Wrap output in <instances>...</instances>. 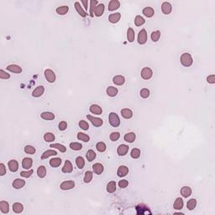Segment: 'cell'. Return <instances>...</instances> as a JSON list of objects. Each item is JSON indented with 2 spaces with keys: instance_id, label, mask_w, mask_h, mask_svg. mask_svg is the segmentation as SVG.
Listing matches in <instances>:
<instances>
[{
  "instance_id": "cell-1",
  "label": "cell",
  "mask_w": 215,
  "mask_h": 215,
  "mask_svg": "<svg viewBox=\"0 0 215 215\" xmlns=\"http://www.w3.org/2000/svg\"><path fill=\"white\" fill-rule=\"evenodd\" d=\"M180 62H181V64L183 66L189 67L193 63V59L192 57L191 54L186 52V53H183L182 56H181V57H180Z\"/></svg>"
},
{
  "instance_id": "cell-2",
  "label": "cell",
  "mask_w": 215,
  "mask_h": 215,
  "mask_svg": "<svg viewBox=\"0 0 215 215\" xmlns=\"http://www.w3.org/2000/svg\"><path fill=\"white\" fill-rule=\"evenodd\" d=\"M108 122L112 127L117 128L120 125V119L116 113L111 112L108 115Z\"/></svg>"
},
{
  "instance_id": "cell-3",
  "label": "cell",
  "mask_w": 215,
  "mask_h": 215,
  "mask_svg": "<svg viewBox=\"0 0 215 215\" xmlns=\"http://www.w3.org/2000/svg\"><path fill=\"white\" fill-rule=\"evenodd\" d=\"M44 75H45V77L48 83H55L57 77H56V73L54 72V71H52L51 69H45L44 72Z\"/></svg>"
},
{
  "instance_id": "cell-4",
  "label": "cell",
  "mask_w": 215,
  "mask_h": 215,
  "mask_svg": "<svg viewBox=\"0 0 215 215\" xmlns=\"http://www.w3.org/2000/svg\"><path fill=\"white\" fill-rule=\"evenodd\" d=\"M87 119L91 122L92 124L94 127H101L103 124V120L100 118H98V117H94V116L88 114V115H87Z\"/></svg>"
},
{
  "instance_id": "cell-5",
  "label": "cell",
  "mask_w": 215,
  "mask_h": 215,
  "mask_svg": "<svg viewBox=\"0 0 215 215\" xmlns=\"http://www.w3.org/2000/svg\"><path fill=\"white\" fill-rule=\"evenodd\" d=\"M141 76L144 80H150L153 76V71L150 67H144L141 70Z\"/></svg>"
},
{
  "instance_id": "cell-6",
  "label": "cell",
  "mask_w": 215,
  "mask_h": 215,
  "mask_svg": "<svg viewBox=\"0 0 215 215\" xmlns=\"http://www.w3.org/2000/svg\"><path fill=\"white\" fill-rule=\"evenodd\" d=\"M138 43L140 45H145L147 42V32L145 29H142L138 34Z\"/></svg>"
},
{
  "instance_id": "cell-7",
  "label": "cell",
  "mask_w": 215,
  "mask_h": 215,
  "mask_svg": "<svg viewBox=\"0 0 215 215\" xmlns=\"http://www.w3.org/2000/svg\"><path fill=\"white\" fill-rule=\"evenodd\" d=\"M75 185L76 184H75V182H73V181H64V182L61 183L60 188L63 191L71 190V189L74 188Z\"/></svg>"
},
{
  "instance_id": "cell-8",
  "label": "cell",
  "mask_w": 215,
  "mask_h": 215,
  "mask_svg": "<svg viewBox=\"0 0 215 215\" xmlns=\"http://www.w3.org/2000/svg\"><path fill=\"white\" fill-rule=\"evenodd\" d=\"M72 171H73V165L72 164V162L69 160H66L65 164L61 168V172L63 173H71L72 172Z\"/></svg>"
},
{
  "instance_id": "cell-9",
  "label": "cell",
  "mask_w": 215,
  "mask_h": 215,
  "mask_svg": "<svg viewBox=\"0 0 215 215\" xmlns=\"http://www.w3.org/2000/svg\"><path fill=\"white\" fill-rule=\"evenodd\" d=\"M130 147L127 145L122 144L120 145H119L118 149H117V153L119 156H124L128 152H129Z\"/></svg>"
},
{
  "instance_id": "cell-10",
  "label": "cell",
  "mask_w": 215,
  "mask_h": 215,
  "mask_svg": "<svg viewBox=\"0 0 215 215\" xmlns=\"http://www.w3.org/2000/svg\"><path fill=\"white\" fill-rule=\"evenodd\" d=\"M161 11L164 14H170L172 11V6L169 2H164L161 4Z\"/></svg>"
},
{
  "instance_id": "cell-11",
  "label": "cell",
  "mask_w": 215,
  "mask_h": 215,
  "mask_svg": "<svg viewBox=\"0 0 215 215\" xmlns=\"http://www.w3.org/2000/svg\"><path fill=\"white\" fill-rule=\"evenodd\" d=\"M129 173V168L126 165H120L117 170V175L119 177H124Z\"/></svg>"
},
{
  "instance_id": "cell-12",
  "label": "cell",
  "mask_w": 215,
  "mask_h": 215,
  "mask_svg": "<svg viewBox=\"0 0 215 215\" xmlns=\"http://www.w3.org/2000/svg\"><path fill=\"white\" fill-rule=\"evenodd\" d=\"M33 165V160L32 158L25 157L22 160V167L25 170H30Z\"/></svg>"
},
{
  "instance_id": "cell-13",
  "label": "cell",
  "mask_w": 215,
  "mask_h": 215,
  "mask_svg": "<svg viewBox=\"0 0 215 215\" xmlns=\"http://www.w3.org/2000/svg\"><path fill=\"white\" fill-rule=\"evenodd\" d=\"M8 166L11 172H16L19 170V162L16 160H10L8 162Z\"/></svg>"
},
{
  "instance_id": "cell-14",
  "label": "cell",
  "mask_w": 215,
  "mask_h": 215,
  "mask_svg": "<svg viewBox=\"0 0 215 215\" xmlns=\"http://www.w3.org/2000/svg\"><path fill=\"white\" fill-rule=\"evenodd\" d=\"M89 111L91 112L92 114L100 115L103 113V108L98 104H92L91 106L89 107Z\"/></svg>"
},
{
  "instance_id": "cell-15",
  "label": "cell",
  "mask_w": 215,
  "mask_h": 215,
  "mask_svg": "<svg viewBox=\"0 0 215 215\" xmlns=\"http://www.w3.org/2000/svg\"><path fill=\"white\" fill-rule=\"evenodd\" d=\"M104 9H105V6L103 3L98 4L94 10V15L96 17H101L104 13Z\"/></svg>"
},
{
  "instance_id": "cell-16",
  "label": "cell",
  "mask_w": 215,
  "mask_h": 215,
  "mask_svg": "<svg viewBox=\"0 0 215 215\" xmlns=\"http://www.w3.org/2000/svg\"><path fill=\"white\" fill-rule=\"evenodd\" d=\"M45 92V88L44 86H38L33 92H32V96L34 98H40Z\"/></svg>"
},
{
  "instance_id": "cell-17",
  "label": "cell",
  "mask_w": 215,
  "mask_h": 215,
  "mask_svg": "<svg viewBox=\"0 0 215 215\" xmlns=\"http://www.w3.org/2000/svg\"><path fill=\"white\" fill-rule=\"evenodd\" d=\"M104 171V167L101 163H95L92 165V172L96 175H101Z\"/></svg>"
},
{
  "instance_id": "cell-18",
  "label": "cell",
  "mask_w": 215,
  "mask_h": 215,
  "mask_svg": "<svg viewBox=\"0 0 215 215\" xmlns=\"http://www.w3.org/2000/svg\"><path fill=\"white\" fill-rule=\"evenodd\" d=\"M121 19V14L120 13H114V14H111L108 16V21L111 24H116L118 23Z\"/></svg>"
},
{
  "instance_id": "cell-19",
  "label": "cell",
  "mask_w": 215,
  "mask_h": 215,
  "mask_svg": "<svg viewBox=\"0 0 215 215\" xmlns=\"http://www.w3.org/2000/svg\"><path fill=\"white\" fill-rule=\"evenodd\" d=\"M113 83H114L117 86H122L125 83V78L124 76L121 75H117L113 77Z\"/></svg>"
},
{
  "instance_id": "cell-20",
  "label": "cell",
  "mask_w": 215,
  "mask_h": 215,
  "mask_svg": "<svg viewBox=\"0 0 215 215\" xmlns=\"http://www.w3.org/2000/svg\"><path fill=\"white\" fill-rule=\"evenodd\" d=\"M12 185H13V187L14 189H20L25 186V181L23 179H20V178H17L13 182Z\"/></svg>"
},
{
  "instance_id": "cell-21",
  "label": "cell",
  "mask_w": 215,
  "mask_h": 215,
  "mask_svg": "<svg viewBox=\"0 0 215 215\" xmlns=\"http://www.w3.org/2000/svg\"><path fill=\"white\" fill-rule=\"evenodd\" d=\"M57 155V152L55 150H47L45 152H43L41 155V160H45L50 156H55Z\"/></svg>"
},
{
  "instance_id": "cell-22",
  "label": "cell",
  "mask_w": 215,
  "mask_h": 215,
  "mask_svg": "<svg viewBox=\"0 0 215 215\" xmlns=\"http://www.w3.org/2000/svg\"><path fill=\"white\" fill-rule=\"evenodd\" d=\"M120 7V3L118 0H111L108 3V11H114Z\"/></svg>"
},
{
  "instance_id": "cell-23",
  "label": "cell",
  "mask_w": 215,
  "mask_h": 215,
  "mask_svg": "<svg viewBox=\"0 0 215 215\" xmlns=\"http://www.w3.org/2000/svg\"><path fill=\"white\" fill-rule=\"evenodd\" d=\"M7 70L9 71L10 72H13V73H21L22 72V68L18 65H15V64L8 65L7 66Z\"/></svg>"
},
{
  "instance_id": "cell-24",
  "label": "cell",
  "mask_w": 215,
  "mask_h": 215,
  "mask_svg": "<svg viewBox=\"0 0 215 215\" xmlns=\"http://www.w3.org/2000/svg\"><path fill=\"white\" fill-rule=\"evenodd\" d=\"M142 14L145 17H147V18H152L155 14V10H154V8H151V7H145V8H143Z\"/></svg>"
},
{
  "instance_id": "cell-25",
  "label": "cell",
  "mask_w": 215,
  "mask_h": 215,
  "mask_svg": "<svg viewBox=\"0 0 215 215\" xmlns=\"http://www.w3.org/2000/svg\"><path fill=\"white\" fill-rule=\"evenodd\" d=\"M121 115L125 119H130L133 117V112L130 108H123L121 110Z\"/></svg>"
},
{
  "instance_id": "cell-26",
  "label": "cell",
  "mask_w": 215,
  "mask_h": 215,
  "mask_svg": "<svg viewBox=\"0 0 215 215\" xmlns=\"http://www.w3.org/2000/svg\"><path fill=\"white\" fill-rule=\"evenodd\" d=\"M74 7L76 8V12L81 15V16L83 17V18H85V17L87 16V13H86V11L82 8V6H81V3H79V2H76L74 4Z\"/></svg>"
},
{
  "instance_id": "cell-27",
  "label": "cell",
  "mask_w": 215,
  "mask_h": 215,
  "mask_svg": "<svg viewBox=\"0 0 215 215\" xmlns=\"http://www.w3.org/2000/svg\"><path fill=\"white\" fill-rule=\"evenodd\" d=\"M181 195L185 198L190 197L192 195V188L189 187H187V186L182 187V189H181Z\"/></svg>"
},
{
  "instance_id": "cell-28",
  "label": "cell",
  "mask_w": 215,
  "mask_h": 215,
  "mask_svg": "<svg viewBox=\"0 0 215 215\" xmlns=\"http://www.w3.org/2000/svg\"><path fill=\"white\" fill-rule=\"evenodd\" d=\"M183 206H184V203L182 198H177L175 200L173 203V207L175 210H181L183 208Z\"/></svg>"
},
{
  "instance_id": "cell-29",
  "label": "cell",
  "mask_w": 215,
  "mask_h": 215,
  "mask_svg": "<svg viewBox=\"0 0 215 215\" xmlns=\"http://www.w3.org/2000/svg\"><path fill=\"white\" fill-rule=\"evenodd\" d=\"M136 139V134L134 132H130L125 134L124 136V141L128 142V143H133Z\"/></svg>"
},
{
  "instance_id": "cell-30",
  "label": "cell",
  "mask_w": 215,
  "mask_h": 215,
  "mask_svg": "<svg viewBox=\"0 0 215 215\" xmlns=\"http://www.w3.org/2000/svg\"><path fill=\"white\" fill-rule=\"evenodd\" d=\"M0 211L3 214H8L9 212V203L6 201H1L0 202Z\"/></svg>"
},
{
  "instance_id": "cell-31",
  "label": "cell",
  "mask_w": 215,
  "mask_h": 215,
  "mask_svg": "<svg viewBox=\"0 0 215 215\" xmlns=\"http://www.w3.org/2000/svg\"><path fill=\"white\" fill-rule=\"evenodd\" d=\"M106 92H107L108 96H109L111 98H114V97L117 96L119 90H118V88H116L113 86H109L107 88V90H106Z\"/></svg>"
},
{
  "instance_id": "cell-32",
  "label": "cell",
  "mask_w": 215,
  "mask_h": 215,
  "mask_svg": "<svg viewBox=\"0 0 215 215\" xmlns=\"http://www.w3.org/2000/svg\"><path fill=\"white\" fill-rule=\"evenodd\" d=\"M13 211L15 214H21L24 211V205L20 203H14L13 204Z\"/></svg>"
},
{
  "instance_id": "cell-33",
  "label": "cell",
  "mask_w": 215,
  "mask_h": 215,
  "mask_svg": "<svg viewBox=\"0 0 215 215\" xmlns=\"http://www.w3.org/2000/svg\"><path fill=\"white\" fill-rule=\"evenodd\" d=\"M41 117L44 120H53L55 119V114L51 112H43L41 114Z\"/></svg>"
},
{
  "instance_id": "cell-34",
  "label": "cell",
  "mask_w": 215,
  "mask_h": 215,
  "mask_svg": "<svg viewBox=\"0 0 215 215\" xmlns=\"http://www.w3.org/2000/svg\"><path fill=\"white\" fill-rule=\"evenodd\" d=\"M68 11H69V7L66 6V5L57 7V9H56L57 14H58L59 15H66V14L68 13Z\"/></svg>"
},
{
  "instance_id": "cell-35",
  "label": "cell",
  "mask_w": 215,
  "mask_h": 215,
  "mask_svg": "<svg viewBox=\"0 0 215 215\" xmlns=\"http://www.w3.org/2000/svg\"><path fill=\"white\" fill-rule=\"evenodd\" d=\"M134 39H135V33H134V30H133L132 28H129L128 30H127V40L130 43H132L134 41Z\"/></svg>"
},
{
  "instance_id": "cell-36",
  "label": "cell",
  "mask_w": 215,
  "mask_h": 215,
  "mask_svg": "<svg viewBox=\"0 0 215 215\" xmlns=\"http://www.w3.org/2000/svg\"><path fill=\"white\" fill-rule=\"evenodd\" d=\"M49 162H50V165L51 166V167L56 168V167H59V166L61 165V162H62V161H61V158L55 157V158H52Z\"/></svg>"
},
{
  "instance_id": "cell-37",
  "label": "cell",
  "mask_w": 215,
  "mask_h": 215,
  "mask_svg": "<svg viewBox=\"0 0 215 215\" xmlns=\"http://www.w3.org/2000/svg\"><path fill=\"white\" fill-rule=\"evenodd\" d=\"M43 138H44V141H45V142L50 143V142H54L55 141L56 136H55V134L53 133L47 132L44 134V137Z\"/></svg>"
},
{
  "instance_id": "cell-38",
  "label": "cell",
  "mask_w": 215,
  "mask_h": 215,
  "mask_svg": "<svg viewBox=\"0 0 215 215\" xmlns=\"http://www.w3.org/2000/svg\"><path fill=\"white\" fill-rule=\"evenodd\" d=\"M37 176L40 178H44L46 176V168L44 165H40L37 169Z\"/></svg>"
},
{
  "instance_id": "cell-39",
  "label": "cell",
  "mask_w": 215,
  "mask_h": 215,
  "mask_svg": "<svg viewBox=\"0 0 215 215\" xmlns=\"http://www.w3.org/2000/svg\"><path fill=\"white\" fill-rule=\"evenodd\" d=\"M50 148H54V149H57L58 150H60L61 153H65L66 151V148L65 145H61L59 143H56V144H51L50 145Z\"/></svg>"
},
{
  "instance_id": "cell-40",
  "label": "cell",
  "mask_w": 215,
  "mask_h": 215,
  "mask_svg": "<svg viewBox=\"0 0 215 215\" xmlns=\"http://www.w3.org/2000/svg\"><path fill=\"white\" fill-rule=\"evenodd\" d=\"M86 157H87L88 161L91 162V161H94V160H95V158L97 157V155H96V153L94 152V150H89L87 152V154H86Z\"/></svg>"
},
{
  "instance_id": "cell-41",
  "label": "cell",
  "mask_w": 215,
  "mask_h": 215,
  "mask_svg": "<svg viewBox=\"0 0 215 215\" xmlns=\"http://www.w3.org/2000/svg\"><path fill=\"white\" fill-rule=\"evenodd\" d=\"M76 165L78 169H83L85 166V160L82 156H77L76 158Z\"/></svg>"
},
{
  "instance_id": "cell-42",
  "label": "cell",
  "mask_w": 215,
  "mask_h": 215,
  "mask_svg": "<svg viewBox=\"0 0 215 215\" xmlns=\"http://www.w3.org/2000/svg\"><path fill=\"white\" fill-rule=\"evenodd\" d=\"M92 176H93V172L91 171H87L84 175V178H83V182L85 183H89L91 182L92 180Z\"/></svg>"
},
{
  "instance_id": "cell-43",
  "label": "cell",
  "mask_w": 215,
  "mask_h": 215,
  "mask_svg": "<svg viewBox=\"0 0 215 215\" xmlns=\"http://www.w3.org/2000/svg\"><path fill=\"white\" fill-rule=\"evenodd\" d=\"M116 182L114 181H111L108 183L107 185V192L108 193H113L116 191Z\"/></svg>"
},
{
  "instance_id": "cell-44",
  "label": "cell",
  "mask_w": 215,
  "mask_h": 215,
  "mask_svg": "<svg viewBox=\"0 0 215 215\" xmlns=\"http://www.w3.org/2000/svg\"><path fill=\"white\" fill-rule=\"evenodd\" d=\"M76 137H77V140H79V141H83V142H88V141H90V137H89V135H88L87 134H84V133L79 132L78 134H77Z\"/></svg>"
},
{
  "instance_id": "cell-45",
  "label": "cell",
  "mask_w": 215,
  "mask_h": 215,
  "mask_svg": "<svg viewBox=\"0 0 215 215\" xmlns=\"http://www.w3.org/2000/svg\"><path fill=\"white\" fill-rule=\"evenodd\" d=\"M69 146L71 149L72 150H75V151L81 150L83 149V145L81 143H78V142H72V143H70Z\"/></svg>"
},
{
  "instance_id": "cell-46",
  "label": "cell",
  "mask_w": 215,
  "mask_h": 215,
  "mask_svg": "<svg viewBox=\"0 0 215 215\" xmlns=\"http://www.w3.org/2000/svg\"><path fill=\"white\" fill-rule=\"evenodd\" d=\"M161 31L160 30H156V31H153L151 34H150V39L153 42H157L160 38H161Z\"/></svg>"
},
{
  "instance_id": "cell-47",
  "label": "cell",
  "mask_w": 215,
  "mask_h": 215,
  "mask_svg": "<svg viewBox=\"0 0 215 215\" xmlns=\"http://www.w3.org/2000/svg\"><path fill=\"white\" fill-rule=\"evenodd\" d=\"M145 23V20L143 17H141V15H137V16L134 18V25L137 27H140L142 26Z\"/></svg>"
},
{
  "instance_id": "cell-48",
  "label": "cell",
  "mask_w": 215,
  "mask_h": 215,
  "mask_svg": "<svg viewBox=\"0 0 215 215\" xmlns=\"http://www.w3.org/2000/svg\"><path fill=\"white\" fill-rule=\"evenodd\" d=\"M197 206V200L195 198H192L190 200H188L187 203V207L188 208V210H193Z\"/></svg>"
},
{
  "instance_id": "cell-49",
  "label": "cell",
  "mask_w": 215,
  "mask_h": 215,
  "mask_svg": "<svg viewBox=\"0 0 215 215\" xmlns=\"http://www.w3.org/2000/svg\"><path fill=\"white\" fill-rule=\"evenodd\" d=\"M96 149L97 150L100 152V153H103V152H104L106 149H107V146H106V144L105 143H103V142H99V143H97V145H96Z\"/></svg>"
},
{
  "instance_id": "cell-50",
  "label": "cell",
  "mask_w": 215,
  "mask_h": 215,
  "mask_svg": "<svg viewBox=\"0 0 215 215\" xmlns=\"http://www.w3.org/2000/svg\"><path fill=\"white\" fill-rule=\"evenodd\" d=\"M141 150L138 149V148H134V149L131 150L130 152V156L133 158V159H138L141 156Z\"/></svg>"
},
{
  "instance_id": "cell-51",
  "label": "cell",
  "mask_w": 215,
  "mask_h": 215,
  "mask_svg": "<svg viewBox=\"0 0 215 215\" xmlns=\"http://www.w3.org/2000/svg\"><path fill=\"white\" fill-rule=\"evenodd\" d=\"M98 5V1L97 0H91L90 1V16H94V10L96 6Z\"/></svg>"
},
{
  "instance_id": "cell-52",
  "label": "cell",
  "mask_w": 215,
  "mask_h": 215,
  "mask_svg": "<svg viewBox=\"0 0 215 215\" xmlns=\"http://www.w3.org/2000/svg\"><path fill=\"white\" fill-rule=\"evenodd\" d=\"M24 150H25V152L26 154H30V155H34L36 152V149L34 147L33 145H30L25 146Z\"/></svg>"
},
{
  "instance_id": "cell-53",
  "label": "cell",
  "mask_w": 215,
  "mask_h": 215,
  "mask_svg": "<svg viewBox=\"0 0 215 215\" xmlns=\"http://www.w3.org/2000/svg\"><path fill=\"white\" fill-rule=\"evenodd\" d=\"M150 90L148 88H142L140 92V95L142 99H148L150 97Z\"/></svg>"
},
{
  "instance_id": "cell-54",
  "label": "cell",
  "mask_w": 215,
  "mask_h": 215,
  "mask_svg": "<svg viewBox=\"0 0 215 215\" xmlns=\"http://www.w3.org/2000/svg\"><path fill=\"white\" fill-rule=\"evenodd\" d=\"M34 171L32 169H30V170H26V171H23L20 172V176L24 178H30L32 174H33Z\"/></svg>"
},
{
  "instance_id": "cell-55",
  "label": "cell",
  "mask_w": 215,
  "mask_h": 215,
  "mask_svg": "<svg viewBox=\"0 0 215 215\" xmlns=\"http://www.w3.org/2000/svg\"><path fill=\"white\" fill-rule=\"evenodd\" d=\"M78 124H79V127L82 130H88V129H89V124H88V123L87 121L83 120V119L80 120Z\"/></svg>"
},
{
  "instance_id": "cell-56",
  "label": "cell",
  "mask_w": 215,
  "mask_h": 215,
  "mask_svg": "<svg viewBox=\"0 0 215 215\" xmlns=\"http://www.w3.org/2000/svg\"><path fill=\"white\" fill-rule=\"evenodd\" d=\"M120 138V134L119 132H112L109 134V139L111 141H117Z\"/></svg>"
},
{
  "instance_id": "cell-57",
  "label": "cell",
  "mask_w": 215,
  "mask_h": 215,
  "mask_svg": "<svg viewBox=\"0 0 215 215\" xmlns=\"http://www.w3.org/2000/svg\"><path fill=\"white\" fill-rule=\"evenodd\" d=\"M0 78L1 79H9L10 78V74H8L7 72L4 70L1 69L0 70Z\"/></svg>"
},
{
  "instance_id": "cell-58",
  "label": "cell",
  "mask_w": 215,
  "mask_h": 215,
  "mask_svg": "<svg viewBox=\"0 0 215 215\" xmlns=\"http://www.w3.org/2000/svg\"><path fill=\"white\" fill-rule=\"evenodd\" d=\"M58 128L61 131H64L66 130V128H67V123L66 121H61L59 124H58Z\"/></svg>"
},
{
  "instance_id": "cell-59",
  "label": "cell",
  "mask_w": 215,
  "mask_h": 215,
  "mask_svg": "<svg viewBox=\"0 0 215 215\" xmlns=\"http://www.w3.org/2000/svg\"><path fill=\"white\" fill-rule=\"evenodd\" d=\"M118 185H119V187L120 188H125V187H128L129 182H128L127 180H121V181L119 182Z\"/></svg>"
},
{
  "instance_id": "cell-60",
  "label": "cell",
  "mask_w": 215,
  "mask_h": 215,
  "mask_svg": "<svg viewBox=\"0 0 215 215\" xmlns=\"http://www.w3.org/2000/svg\"><path fill=\"white\" fill-rule=\"evenodd\" d=\"M6 167H5V165L3 163H1L0 164V176H4L5 174H6Z\"/></svg>"
},
{
  "instance_id": "cell-61",
  "label": "cell",
  "mask_w": 215,
  "mask_h": 215,
  "mask_svg": "<svg viewBox=\"0 0 215 215\" xmlns=\"http://www.w3.org/2000/svg\"><path fill=\"white\" fill-rule=\"evenodd\" d=\"M207 82L210 84H214L215 83V75H210L207 77Z\"/></svg>"
},
{
  "instance_id": "cell-62",
  "label": "cell",
  "mask_w": 215,
  "mask_h": 215,
  "mask_svg": "<svg viewBox=\"0 0 215 215\" xmlns=\"http://www.w3.org/2000/svg\"><path fill=\"white\" fill-rule=\"evenodd\" d=\"M81 3L83 4V7L85 8V9L88 10V0H82Z\"/></svg>"
}]
</instances>
